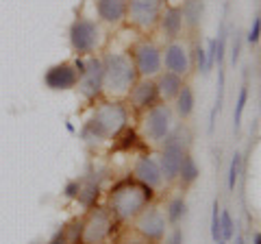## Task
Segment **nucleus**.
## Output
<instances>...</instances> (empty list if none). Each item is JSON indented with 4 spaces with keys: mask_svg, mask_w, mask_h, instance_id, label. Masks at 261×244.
<instances>
[{
    "mask_svg": "<svg viewBox=\"0 0 261 244\" xmlns=\"http://www.w3.org/2000/svg\"><path fill=\"white\" fill-rule=\"evenodd\" d=\"M246 103H248V83L244 81V85L240 87V94H238V103H235V109H233V131L235 133H240V129H242V118H244Z\"/></svg>",
    "mask_w": 261,
    "mask_h": 244,
    "instance_id": "obj_23",
    "label": "nucleus"
},
{
    "mask_svg": "<svg viewBox=\"0 0 261 244\" xmlns=\"http://www.w3.org/2000/svg\"><path fill=\"white\" fill-rule=\"evenodd\" d=\"M240 173H242V153L235 151L233 159H231V166H228V175H226L228 192H235V183H238V179H240Z\"/></svg>",
    "mask_w": 261,
    "mask_h": 244,
    "instance_id": "obj_24",
    "label": "nucleus"
},
{
    "mask_svg": "<svg viewBox=\"0 0 261 244\" xmlns=\"http://www.w3.org/2000/svg\"><path fill=\"white\" fill-rule=\"evenodd\" d=\"M48 244H70V240H68V229H65V227H59V229L53 233V238L48 240Z\"/></svg>",
    "mask_w": 261,
    "mask_h": 244,
    "instance_id": "obj_31",
    "label": "nucleus"
},
{
    "mask_svg": "<svg viewBox=\"0 0 261 244\" xmlns=\"http://www.w3.org/2000/svg\"><path fill=\"white\" fill-rule=\"evenodd\" d=\"M98 194H100V185H98L96 181H92V179H87V181H81V192H79V201L83 207H94L98 205Z\"/></svg>",
    "mask_w": 261,
    "mask_h": 244,
    "instance_id": "obj_22",
    "label": "nucleus"
},
{
    "mask_svg": "<svg viewBox=\"0 0 261 244\" xmlns=\"http://www.w3.org/2000/svg\"><path fill=\"white\" fill-rule=\"evenodd\" d=\"M70 46L76 57H89L100 44V27L89 18H76L70 24Z\"/></svg>",
    "mask_w": 261,
    "mask_h": 244,
    "instance_id": "obj_7",
    "label": "nucleus"
},
{
    "mask_svg": "<svg viewBox=\"0 0 261 244\" xmlns=\"http://www.w3.org/2000/svg\"><path fill=\"white\" fill-rule=\"evenodd\" d=\"M161 59H163V70L174 72L178 77H187L192 72V51L178 39H172L161 48Z\"/></svg>",
    "mask_w": 261,
    "mask_h": 244,
    "instance_id": "obj_11",
    "label": "nucleus"
},
{
    "mask_svg": "<svg viewBox=\"0 0 261 244\" xmlns=\"http://www.w3.org/2000/svg\"><path fill=\"white\" fill-rule=\"evenodd\" d=\"M133 229L137 235H142L144 240H148L152 244H157L163 240L166 235V229H168V221H166V214L159 209V207H146L142 214L135 216L133 221Z\"/></svg>",
    "mask_w": 261,
    "mask_h": 244,
    "instance_id": "obj_10",
    "label": "nucleus"
},
{
    "mask_svg": "<svg viewBox=\"0 0 261 244\" xmlns=\"http://www.w3.org/2000/svg\"><path fill=\"white\" fill-rule=\"evenodd\" d=\"M102 66H105L102 94L111 96L113 101L126 99L130 87H133L135 81L140 79L135 66H133V59L124 53H107L102 57Z\"/></svg>",
    "mask_w": 261,
    "mask_h": 244,
    "instance_id": "obj_3",
    "label": "nucleus"
},
{
    "mask_svg": "<svg viewBox=\"0 0 261 244\" xmlns=\"http://www.w3.org/2000/svg\"><path fill=\"white\" fill-rule=\"evenodd\" d=\"M185 214H187L185 197H174V199L168 201V205H166V221H168V225L176 227L185 218Z\"/></svg>",
    "mask_w": 261,
    "mask_h": 244,
    "instance_id": "obj_21",
    "label": "nucleus"
},
{
    "mask_svg": "<svg viewBox=\"0 0 261 244\" xmlns=\"http://www.w3.org/2000/svg\"><path fill=\"white\" fill-rule=\"evenodd\" d=\"M154 83H157V89H159V99L163 103H172L178 92H181V87L185 85L183 77L174 75V72H168V70H161L157 77H154Z\"/></svg>",
    "mask_w": 261,
    "mask_h": 244,
    "instance_id": "obj_17",
    "label": "nucleus"
},
{
    "mask_svg": "<svg viewBox=\"0 0 261 244\" xmlns=\"http://www.w3.org/2000/svg\"><path fill=\"white\" fill-rule=\"evenodd\" d=\"M126 3H128L126 20L133 24L135 29L150 31L157 27L166 0H126Z\"/></svg>",
    "mask_w": 261,
    "mask_h": 244,
    "instance_id": "obj_9",
    "label": "nucleus"
},
{
    "mask_svg": "<svg viewBox=\"0 0 261 244\" xmlns=\"http://www.w3.org/2000/svg\"><path fill=\"white\" fill-rule=\"evenodd\" d=\"M242 46H244V37H242L240 31H235V37H233V42H231V63H233V66H238V61H240Z\"/></svg>",
    "mask_w": 261,
    "mask_h": 244,
    "instance_id": "obj_29",
    "label": "nucleus"
},
{
    "mask_svg": "<svg viewBox=\"0 0 261 244\" xmlns=\"http://www.w3.org/2000/svg\"><path fill=\"white\" fill-rule=\"evenodd\" d=\"M128 3L126 0H96V13L105 24L118 27L126 20Z\"/></svg>",
    "mask_w": 261,
    "mask_h": 244,
    "instance_id": "obj_16",
    "label": "nucleus"
},
{
    "mask_svg": "<svg viewBox=\"0 0 261 244\" xmlns=\"http://www.w3.org/2000/svg\"><path fill=\"white\" fill-rule=\"evenodd\" d=\"M126 99L130 103V107L135 111H148L150 107H154L161 99H159V89L154 79H137L135 85L130 87V92L126 94Z\"/></svg>",
    "mask_w": 261,
    "mask_h": 244,
    "instance_id": "obj_13",
    "label": "nucleus"
},
{
    "mask_svg": "<svg viewBox=\"0 0 261 244\" xmlns=\"http://www.w3.org/2000/svg\"><path fill=\"white\" fill-rule=\"evenodd\" d=\"M128 57L133 59V66L140 79H154L163 70L161 48L150 39H140L137 44H133Z\"/></svg>",
    "mask_w": 261,
    "mask_h": 244,
    "instance_id": "obj_6",
    "label": "nucleus"
},
{
    "mask_svg": "<svg viewBox=\"0 0 261 244\" xmlns=\"http://www.w3.org/2000/svg\"><path fill=\"white\" fill-rule=\"evenodd\" d=\"M259 39H261V15L257 13L255 18H252V24H250V29H248L246 37H244V42L250 44V46H257V44H259Z\"/></svg>",
    "mask_w": 261,
    "mask_h": 244,
    "instance_id": "obj_28",
    "label": "nucleus"
},
{
    "mask_svg": "<svg viewBox=\"0 0 261 244\" xmlns=\"http://www.w3.org/2000/svg\"><path fill=\"white\" fill-rule=\"evenodd\" d=\"M157 27L161 29V33L166 35L170 42H172V39H178V37H181V35H183V29H185L181 5H168L166 9L161 11V15H159Z\"/></svg>",
    "mask_w": 261,
    "mask_h": 244,
    "instance_id": "obj_15",
    "label": "nucleus"
},
{
    "mask_svg": "<svg viewBox=\"0 0 261 244\" xmlns=\"http://www.w3.org/2000/svg\"><path fill=\"white\" fill-rule=\"evenodd\" d=\"M133 179H137L140 183L148 185L150 190L157 192L163 185V173H161L159 159H154L152 155H140L133 164Z\"/></svg>",
    "mask_w": 261,
    "mask_h": 244,
    "instance_id": "obj_14",
    "label": "nucleus"
},
{
    "mask_svg": "<svg viewBox=\"0 0 261 244\" xmlns=\"http://www.w3.org/2000/svg\"><path fill=\"white\" fill-rule=\"evenodd\" d=\"M118 244H152V242H148V240H144L142 235H128V238H124V240H120Z\"/></svg>",
    "mask_w": 261,
    "mask_h": 244,
    "instance_id": "obj_33",
    "label": "nucleus"
},
{
    "mask_svg": "<svg viewBox=\"0 0 261 244\" xmlns=\"http://www.w3.org/2000/svg\"><path fill=\"white\" fill-rule=\"evenodd\" d=\"M198 177H200V168L198 164H196V159L190 151L183 155V164H181V170H178V179L176 181L181 183V188H190V185H194L196 181H198Z\"/></svg>",
    "mask_w": 261,
    "mask_h": 244,
    "instance_id": "obj_20",
    "label": "nucleus"
},
{
    "mask_svg": "<svg viewBox=\"0 0 261 244\" xmlns=\"http://www.w3.org/2000/svg\"><path fill=\"white\" fill-rule=\"evenodd\" d=\"M172 105H174V113L181 120H187V118H192V113H194V109H196V94H194V89L190 87V85H183L181 87V92H178V96L172 101Z\"/></svg>",
    "mask_w": 261,
    "mask_h": 244,
    "instance_id": "obj_19",
    "label": "nucleus"
},
{
    "mask_svg": "<svg viewBox=\"0 0 261 244\" xmlns=\"http://www.w3.org/2000/svg\"><path fill=\"white\" fill-rule=\"evenodd\" d=\"M79 192H81V181H79V179H72V181L65 183L63 197H65V199H76V197H79Z\"/></svg>",
    "mask_w": 261,
    "mask_h": 244,
    "instance_id": "obj_30",
    "label": "nucleus"
},
{
    "mask_svg": "<svg viewBox=\"0 0 261 244\" xmlns=\"http://www.w3.org/2000/svg\"><path fill=\"white\" fill-rule=\"evenodd\" d=\"M235 244H244V238H242V235H238V240H235Z\"/></svg>",
    "mask_w": 261,
    "mask_h": 244,
    "instance_id": "obj_35",
    "label": "nucleus"
},
{
    "mask_svg": "<svg viewBox=\"0 0 261 244\" xmlns=\"http://www.w3.org/2000/svg\"><path fill=\"white\" fill-rule=\"evenodd\" d=\"M76 83H79V72L74 63L70 61L55 63V66H50L44 72V85L50 92H68V89H74Z\"/></svg>",
    "mask_w": 261,
    "mask_h": 244,
    "instance_id": "obj_12",
    "label": "nucleus"
},
{
    "mask_svg": "<svg viewBox=\"0 0 261 244\" xmlns=\"http://www.w3.org/2000/svg\"><path fill=\"white\" fill-rule=\"evenodd\" d=\"M128 127V109L122 101H105L94 109L92 118L81 129V137L87 144H100L120 137Z\"/></svg>",
    "mask_w": 261,
    "mask_h": 244,
    "instance_id": "obj_1",
    "label": "nucleus"
},
{
    "mask_svg": "<svg viewBox=\"0 0 261 244\" xmlns=\"http://www.w3.org/2000/svg\"><path fill=\"white\" fill-rule=\"evenodd\" d=\"M211 240L214 244H218L222 240V227H220V201L214 199V205H211Z\"/></svg>",
    "mask_w": 261,
    "mask_h": 244,
    "instance_id": "obj_25",
    "label": "nucleus"
},
{
    "mask_svg": "<svg viewBox=\"0 0 261 244\" xmlns=\"http://www.w3.org/2000/svg\"><path fill=\"white\" fill-rule=\"evenodd\" d=\"M183 240H185V235H183V229H181V227H174V229H172V235H170V238H168V242L166 244H183Z\"/></svg>",
    "mask_w": 261,
    "mask_h": 244,
    "instance_id": "obj_32",
    "label": "nucleus"
},
{
    "mask_svg": "<svg viewBox=\"0 0 261 244\" xmlns=\"http://www.w3.org/2000/svg\"><path fill=\"white\" fill-rule=\"evenodd\" d=\"M118 221L107 209V205L89 207L87 216L83 218V233H81V244H105L113 231H116Z\"/></svg>",
    "mask_w": 261,
    "mask_h": 244,
    "instance_id": "obj_5",
    "label": "nucleus"
},
{
    "mask_svg": "<svg viewBox=\"0 0 261 244\" xmlns=\"http://www.w3.org/2000/svg\"><path fill=\"white\" fill-rule=\"evenodd\" d=\"M172 129H174V109L170 103L159 101L154 107L144 111L140 131H142V137L148 144L161 146V142L172 133Z\"/></svg>",
    "mask_w": 261,
    "mask_h": 244,
    "instance_id": "obj_4",
    "label": "nucleus"
},
{
    "mask_svg": "<svg viewBox=\"0 0 261 244\" xmlns=\"http://www.w3.org/2000/svg\"><path fill=\"white\" fill-rule=\"evenodd\" d=\"M181 11H183L185 27L194 33V31H198L202 18H205V0H183Z\"/></svg>",
    "mask_w": 261,
    "mask_h": 244,
    "instance_id": "obj_18",
    "label": "nucleus"
},
{
    "mask_svg": "<svg viewBox=\"0 0 261 244\" xmlns=\"http://www.w3.org/2000/svg\"><path fill=\"white\" fill-rule=\"evenodd\" d=\"M220 227H222V240L228 244V242L233 240V235H235V225H233L231 211L220 209Z\"/></svg>",
    "mask_w": 261,
    "mask_h": 244,
    "instance_id": "obj_26",
    "label": "nucleus"
},
{
    "mask_svg": "<svg viewBox=\"0 0 261 244\" xmlns=\"http://www.w3.org/2000/svg\"><path fill=\"white\" fill-rule=\"evenodd\" d=\"M152 199H154V190L130 177L111 188L107 197V209L118 223H130L135 221L137 214H142L150 205Z\"/></svg>",
    "mask_w": 261,
    "mask_h": 244,
    "instance_id": "obj_2",
    "label": "nucleus"
},
{
    "mask_svg": "<svg viewBox=\"0 0 261 244\" xmlns=\"http://www.w3.org/2000/svg\"><path fill=\"white\" fill-rule=\"evenodd\" d=\"M192 66L202 72V75H209V70H207V53H205V48H202L200 44H196L192 48Z\"/></svg>",
    "mask_w": 261,
    "mask_h": 244,
    "instance_id": "obj_27",
    "label": "nucleus"
},
{
    "mask_svg": "<svg viewBox=\"0 0 261 244\" xmlns=\"http://www.w3.org/2000/svg\"><path fill=\"white\" fill-rule=\"evenodd\" d=\"M105 87V66H102V57L89 55L85 57V70L81 72L76 89L85 101H96L102 96Z\"/></svg>",
    "mask_w": 261,
    "mask_h": 244,
    "instance_id": "obj_8",
    "label": "nucleus"
},
{
    "mask_svg": "<svg viewBox=\"0 0 261 244\" xmlns=\"http://www.w3.org/2000/svg\"><path fill=\"white\" fill-rule=\"evenodd\" d=\"M252 244H261V231L255 233V238H252Z\"/></svg>",
    "mask_w": 261,
    "mask_h": 244,
    "instance_id": "obj_34",
    "label": "nucleus"
}]
</instances>
